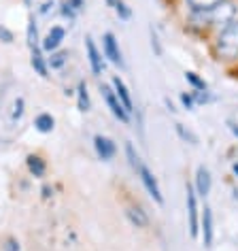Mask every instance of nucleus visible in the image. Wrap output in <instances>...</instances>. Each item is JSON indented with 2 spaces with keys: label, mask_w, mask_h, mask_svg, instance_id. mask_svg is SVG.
Masks as SVG:
<instances>
[{
  "label": "nucleus",
  "mask_w": 238,
  "mask_h": 251,
  "mask_svg": "<svg viewBox=\"0 0 238 251\" xmlns=\"http://www.w3.org/2000/svg\"><path fill=\"white\" fill-rule=\"evenodd\" d=\"M209 49L219 64L228 68L238 66V17L211 34Z\"/></svg>",
  "instance_id": "f257e3e1"
},
{
  "label": "nucleus",
  "mask_w": 238,
  "mask_h": 251,
  "mask_svg": "<svg viewBox=\"0 0 238 251\" xmlns=\"http://www.w3.org/2000/svg\"><path fill=\"white\" fill-rule=\"evenodd\" d=\"M185 211H187V228L191 238H200V198L191 183H185Z\"/></svg>",
  "instance_id": "f03ea898"
},
{
  "label": "nucleus",
  "mask_w": 238,
  "mask_h": 251,
  "mask_svg": "<svg viewBox=\"0 0 238 251\" xmlns=\"http://www.w3.org/2000/svg\"><path fill=\"white\" fill-rule=\"evenodd\" d=\"M209 17H211V28L215 32V30L223 28L225 24L234 22L238 17V2L236 0H221L215 9L209 11Z\"/></svg>",
  "instance_id": "7ed1b4c3"
},
{
  "label": "nucleus",
  "mask_w": 238,
  "mask_h": 251,
  "mask_svg": "<svg viewBox=\"0 0 238 251\" xmlns=\"http://www.w3.org/2000/svg\"><path fill=\"white\" fill-rule=\"evenodd\" d=\"M185 30L190 34H196V36H209L213 34V28H211V17H209V11H187L185 15Z\"/></svg>",
  "instance_id": "20e7f679"
},
{
  "label": "nucleus",
  "mask_w": 238,
  "mask_h": 251,
  "mask_svg": "<svg viewBox=\"0 0 238 251\" xmlns=\"http://www.w3.org/2000/svg\"><path fill=\"white\" fill-rule=\"evenodd\" d=\"M100 94H102V98H104L106 106H109L111 115L115 117L117 122H121V124H126V126L132 124V115L126 111V106L121 104V100L117 98V94H115V90H113L111 85H100Z\"/></svg>",
  "instance_id": "39448f33"
},
{
  "label": "nucleus",
  "mask_w": 238,
  "mask_h": 251,
  "mask_svg": "<svg viewBox=\"0 0 238 251\" xmlns=\"http://www.w3.org/2000/svg\"><path fill=\"white\" fill-rule=\"evenodd\" d=\"M136 177L141 179V183H143V187H145V192L151 196V200L155 204H164V194H162V187H160V181H158V177L153 175V171L149 168L145 162L141 164V168L136 171Z\"/></svg>",
  "instance_id": "423d86ee"
},
{
  "label": "nucleus",
  "mask_w": 238,
  "mask_h": 251,
  "mask_svg": "<svg viewBox=\"0 0 238 251\" xmlns=\"http://www.w3.org/2000/svg\"><path fill=\"white\" fill-rule=\"evenodd\" d=\"M102 55L104 60H109L113 66L117 68H126V60H123V51L119 47V41L113 32H104L102 34Z\"/></svg>",
  "instance_id": "0eeeda50"
},
{
  "label": "nucleus",
  "mask_w": 238,
  "mask_h": 251,
  "mask_svg": "<svg viewBox=\"0 0 238 251\" xmlns=\"http://www.w3.org/2000/svg\"><path fill=\"white\" fill-rule=\"evenodd\" d=\"M200 241L206 249H211L215 243V213L209 204H204L200 211Z\"/></svg>",
  "instance_id": "6e6552de"
},
{
  "label": "nucleus",
  "mask_w": 238,
  "mask_h": 251,
  "mask_svg": "<svg viewBox=\"0 0 238 251\" xmlns=\"http://www.w3.org/2000/svg\"><path fill=\"white\" fill-rule=\"evenodd\" d=\"M193 190H196L198 198L200 200H206L213 192V175H211V168L204 166V164H198L196 171H193V181H191Z\"/></svg>",
  "instance_id": "1a4fd4ad"
},
{
  "label": "nucleus",
  "mask_w": 238,
  "mask_h": 251,
  "mask_svg": "<svg viewBox=\"0 0 238 251\" xmlns=\"http://www.w3.org/2000/svg\"><path fill=\"white\" fill-rule=\"evenodd\" d=\"M85 53H87V62H90V68H92V75H100L104 73V55L102 51L98 49L96 41L92 39V36H85Z\"/></svg>",
  "instance_id": "9d476101"
},
{
  "label": "nucleus",
  "mask_w": 238,
  "mask_h": 251,
  "mask_svg": "<svg viewBox=\"0 0 238 251\" xmlns=\"http://www.w3.org/2000/svg\"><path fill=\"white\" fill-rule=\"evenodd\" d=\"M94 149H96V155L102 162H111L117 155V143L111 136H104V134L94 136Z\"/></svg>",
  "instance_id": "9b49d317"
},
{
  "label": "nucleus",
  "mask_w": 238,
  "mask_h": 251,
  "mask_svg": "<svg viewBox=\"0 0 238 251\" xmlns=\"http://www.w3.org/2000/svg\"><path fill=\"white\" fill-rule=\"evenodd\" d=\"M111 87L115 90L117 98L121 100V104L126 106V111L130 115H134V100H132V94H130V87L126 85V81H123L119 75H113L111 77Z\"/></svg>",
  "instance_id": "f8f14e48"
},
{
  "label": "nucleus",
  "mask_w": 238,
  "mask_h": 251,
  "mask_svg": "<svg viewBox=\"0 0 238 251\" xmlns=\"http://www.w3.org/2000/svg\"><path fill=\"white\" fill-rule=\"evenodd\" d=\"M64 39H66V30L62 26H51L49 28V32L45 34V39H41V49L43 51H47V53L58 51L60 45L64 43Z\"/></svg>",
  "instance_id": "ddd939ff"
},
{
  "label": "nucleus",
  "mask_w": 238,
  "mask_h": 251,
  "mask_svg": "<svg viewBox=\"0 0 238 251\" xmlns=\"http://www.w3.org/2000/svg\"><path fill=\"white\" fill-rule=\"evenodd\" d=\"M126 217H128V222L132 224L134 228H147L149 226L147 211L143 209V206H139V204H128L126 206Z\"/></svg>",
  "instance_id": "4468645a"
},
{
  "label": "nucleus",
  "mask_w": 238,
  "mask_h": 251,
  "mask_svg": "<svg viewBox=\"0 0 238 251\" xmlns=\"http://www.w3.org/2000/svg\"><path fill=\"white\" fill-rule=\"evenodd\" d=\"M30 64H32L34 73L41 75L43 79L49 77V64H47V58L43 55V49H41V47L30 49Z\"/></svg>",
  "instance_id": "2eb2a0df"
},
{
  "label": "nucleus",
  "mask_w": 238,
  "mask_h": 251,
  "mask_svg": "<svg viewBox=\"0 0 238 251\" xmlns=\"http://www.w3.org/2000/svg\"><path fill=\"white\" fill-rule=\"evenodd\" d=\"M26 166H28V171L32 177L36 179H43L45 177V173H47V162L41 158V155H36V153H30L28 158H26Z\"/></svg>",
  "instance_id": "dca6fc26"
},
{
  "label": "nucleus",
  "mask_w": 238,
  "mask_h": 251,
  "mask_svg": "<svg viewBox=\"0 0 238 251\" xmlns=\"http://www.w3.org/2000/svg\"><path fill=\"white\" fill-rule=\"evenodd\" d=\"M174 132H177V136L181 139V143H187V145H191V147H198V134L193 132L191 128H187L185 124H181V122H174Z\"/></svg>",
  "instance_id": "f3484780"
},
{
  "label": "nucleus",
  "mask_w": 238,
  "mask_h": 251,
  "mask_svg": "<svg viewBox=\"0 0 238 251\" xmlns=\"http://www.w3.org/2000/svg\"><path fill=\"white\" fill-rule=\"evenodd\" d=\"M34 128L39 130L41 134L53 132V128H55V117L51 115V113H39V115L34 117Z\"/></svg>",
  "instance_id": "a211bd4d"
},
{
  "label": "nucleus",
  "mask_w": 238,
  "mask_h": 251,
  "mask_svg": "<svg viewBox=\"0 0 238 251\" xmlns=\"http://www.w3.org/2000/svg\"><path fill=\"white\" fill-rule=\"evenodd\" d=\"M77 109L81 113H87L92 109V100H90V92H87L85 81H79V85H77Z\"/></svg>",
  "instance_id": "6ab92c4d"
},
{
  "label": "nucleus",
  "mask_w": 238,
  "mask_h": 251,
  "mask_svg": "<svg viewBox=\"0 0 238 251\" xmlns=\"http://www.w3.org/2000/svg\"><path fill=\"white\" fill-rule=\"evenodd\" d=\"M183 77H185L187 85H190L191 90H196V92L209 90V83H206V79L202 77V75H198L196 71H185V73H183Z\"/></svg>",
  "instance_id": "aec40b11"
},
{
  "label": "nucleus",
  "mask_w": 238,
  "mask_h": 251,
  "mask_svg": "<svg viewBox=\"0 0 238 251\" xmlns=\"http://www.w3.org/2000/svg\"><path fill=\"white\" fill-rule=\"evenodd\" d=\"M221 0H183L185 11H211L215 9Z\"/></svg>",
  "instance_id": "412c9836"
},
{
  "label": "nucleus",
  "mask_w": 238,
  "mask_h": 251,
  "mask_svg": "<svg viewBox=\"0 0 238 251\" xmlns=\"http://www.w3.org/2000/svg\"><path fill=\"white\" fill-rule=\"evenodd\" d=\"M123 151H126V158H128V164H130V168H132V171L136 173V171H139V168H141V164H143V162H145V160L141 158V153L136 151L134 143H130V141L126 143V147H123Z\"/></svg>",
  "instance_id": "4be33fe9"
},
{
  "label": "nucleus",
  "mask_w": 238,
  "mask_h": 251,
  "mask_svg": "<svg viewBox=\"0 0 238 251\" xmlns=\"http://www.w3.org/2000/svg\"><path fill=\"white\" fill-rule=\"evenodd\" d=\"M26 41H28V47L34 49V47H41V39H39V26H36L34 17L28 20V28H26Z\"/></svg>",
  "instance_id": "5701e85b"
},
{
  "label": "nucleus",
  "mask_w": 238,
  "mask_h": 251,
  "mask_svg": "<svg viewBox=\"0 0 238 251\" xmlns=\"http://www.w3.org/2000/svg\"><path fill=\"white\" fill-rule=\"evenodd\" d=\"M24 111H26V100H24L22 96L15 98L13 102H11V109H9V122L11 124H17L24 115Z\"/></svg>",
  "instance_id": "b1692460"
},
{
  "label": "nucleus",
  "mask_w": 238,
  "mask_h": 251,
  "mask_svg": "<svg viewBox=\"0 0 238 251\" xmlns=\"http://www.w3.org/2000/svg\"><path fill=\"white\" fill-rule=\"evenodd\" d=\"M68 62V51H62V49H58V51H51L47 58V64L49 68H53V71H60V68H64Z\"/></svg>",
  "instance_id": "393cba45"
},
{
  "label": "nucleus",
  "mask_w": 238,
  "mask_h": 251,
  "mask_svg": "<svg viewBox=\"0 0 238 251\" xmlns=\"http://www.w3.org/2000/svg\"><path fill=\"white\" fill-rule=\"evenodd\" d=\"M191 94H193V100H196L198 106H206V104H213V102H217V100H219L217 94H213L211 90H204V92L191 90Z\"/></svg>",
  "instance_id": "a878e982"
},
{
  "label": "nucleus",
  "mask_w": 238,
  "mask_h": 251,
  "mask_svg": "<svg viewBox=\"0 0 238 251\" xmlns=\"http://www.w3.org/2000/svg\"><path fill=\"white\" fill-rule=\"evenodd\" d=\"M179 102H181V106H183L185 111H196V109H198V104H196V100H193L191 90H190V92H181V94H179Z\"/></svg>",
  "instance_id": "bb28decb"
},
{
  "label": "nucleus",
  "mask_w": 238,
  "mask_h": 251,
  "mask_svg": "<svg viewBox=\"0 0 238 251\" xmlns=\"http://www.w3.org/2000/svg\"><path fill=\"white\" fill-rule=\"evenodd\" d=\"M149 39H151V49H153V53L158 55V58H162V55H164V47H162V41H160V36H158V30H155L153 26L149 28Z\"/></svg>",
  "instance_id": "cd10ccee"
},
{
  "label": "nucleus",
  "mask_w": 238,
  "mask_h": 251,
  "mask_svg": "<svg viewBox=\"0 0 238 251\" xmlns=\"http://www.w3.org/2000/svg\"><path fill=\"white\" fill-rule=\"evenodd\" d=\"M113 11H115V13H117V17H119V20H121V22H128V20H132V9H130L128 4L123 2V0H119V2L115 4V9H113Z\"/></svg>",
  "instance_id": "c85d7f7f"
},
{
  "label": "nucleus",
  "mask_w": 238,
  "mask_h": 251,
  "mask_svg": "<svg viewBox=\"0 0 238 251\" xmlns=\"http://www.w3.org/2000/svg\"><path fill=\"white\" fill-rule=\"evenodd\" d=\"M0 41L7 43V45H11V43L15 41V34L11 32V30H9L7 26H0Z\"/></svg>",
  "instance_id": "c756f323"
},
{
  "label": "nucleus",
  "mask_w": 238,
  "mask_h": 251,
  "mask_svg": "<svg viewBox=\"0 0 238 251\" xmlns=\"http://www.w3.org/2000/svg\"><path fill=\"white\" fill-rule=\"evenodd\" d=\"M60 13H62V17H66L68 22H74V20H77V11H72V9L66 4V2L60 7Z\"/></svg>",
  "instance_id": "7c9ffc66"
},
{
  "label": "nucleus",
  "mask_w": 238,
  "mask_h": 251,
  "mask_svg": "<svg viewBox=\"0 0 238 251\" xmlns=\"http://www.w3.org/2000/svg\"><path fill=\"white\" fill-rule=\"evenodd\" d=\"M66 4L72 11H77V13H81V11L85 9V0H66Z\"/></svg>",
  "instance_id": "2f4dec72"
},
{
  "label": "nucleus",
  "mask_w": 238,
  "mask_h": 251,
  "mask_svg": "<svg viewBox=\"0 0 238 251\" xmlns=\"http://www.w3.org/2000/svg\"><path fill=\"white\" fill-rule=\"evenodd\" d=\"M53 7H55V0H45V2L39 7V13L41 15H47L49 11H53Z\"/></svg>",
  "instance_id": "473e14b6"
},
{
  "label": "nucleus",
  "mask_w": 238,
  "mask_h": 251,
  "mask_svg": "<svg viewBox=\"0 0 238 251\" xmlns=\"http://www.w3.org/2000/svg\"><path fill=\"white\" fill-rule=\"evenodd\" d=\"M4 249L7 251H20V243H17L15 238H9V241L4 243Z\"/></svg>",
  "instance_id": "72a5a7b5"
},
{
  "label": "nucleus",
  "mask_w": 238,
  "mask_h": 251,
  "mask_svg": "<svg viewBox=\"0 0 238 251\" xmlns=\"http://www.w3.org/2000/svg\"><path fill=\"white\" fill-rule=\"evenodd\" d=\"M228 130L238 139V124H236V122H232V119H230V122H228Z\"/></svg>",
  "instance_id": "f704fd0d"
},
{
  "label": "nucleus",
  "mask_w": 238,
  "mask_h": 251,
  "mask_svg": "<svg viewBox=\"0 0 238 251\" xmlns=\"http://www.w3.org/2000/svg\"><path fill=\"white\" fill-rule=\"evenodd\" d=\"M230 171H232V177L238 179V160H232V164H230Z\"/></svg>",
  "instance_id": "c9c22d12"
},
{
  "label": "nucleus",
  "mask_w": 238,
  "mask_h": 251,
  "mask_svg": "<svg viewBox=\"0 0 238 251\" xmlns=\"http://www.w3.org/2000/svg\"><path fill=\"white\" fill-rule=\"evenodd\" d=\"M164 104H166L168 113H177V109H174V104H172V100H170V98H164Z\"/></svg>",
  "instance_id": "e433bc0d"
},
{
  "label": "nucleus",
  "mask_w": 238,
  "mask_h": 251,
  "mask_svg": "<svg viewBox=\"0 0 238 251\" xmlns=\"http://www.w3.org/2000/svg\"><path fill=\"white\" fill-rule=\"evenodd\" d=\"M51 194H53V190H51V187H49V185L43 187V198H49V196H51Z\"/></svg>",
  "instance_id": "4c0bfd02"
},
{
  "label": "nucleus",
  "mask_w": 238,
  "mask_h": 251,
  "mask_svg": "<svg viewBox=\"0 0 238 251\" xmlns=\"http://www.w3.org/2000/svg\"><path fill=\"white\" fill-rule=\"evenodd\" d=\"M106 2V7H111V9H115V4L119 2V0H104Z\"/></svg>",
  "instance_id": "58836bf2"
},
{
  "label": "nucleus",
  "mask_w": 238,
  "mask_h": 251,
  "mask_svg": "<svg viewBox=\"0 0 238 251\" xmlns=\"http://www.w3.org/2000/svg\"><path fill=\"white\" fill-rule=\"evenodd\" d=\"M232 194H234V198L238 200V187H232Z\"/></svg>",
  "instance_id": "ea45409f"
},
{
  "label": "nucleus",
  "mask_w": 238,
  "mask_h": 251,
  "mask_svg": "<svg viewBox=\"0 0 238 251\" xmlns=\"http://www.w3.org/2000/svg\"><path fill=\"white\" fill-rule=\"evenodd\" d=\"M26 2H30V0H26Z\"/></svg>",
  "instance_id": "a19ab883"
},
{
  "label": "nucleus",
  "mask_w": 238,
  "mask_h": 251,
  "mask_svg": "<svg viewBox=\"0 0 238 251\" xmlns=\"http://www.w3.org/2000/svg\"><path fill=\"white\" fill-rule=\"evenodd\" d=\"M236 2H238V0H236Z\"/></svg>",
  "instance_id": "79ce46f5"
}]
</instances>
